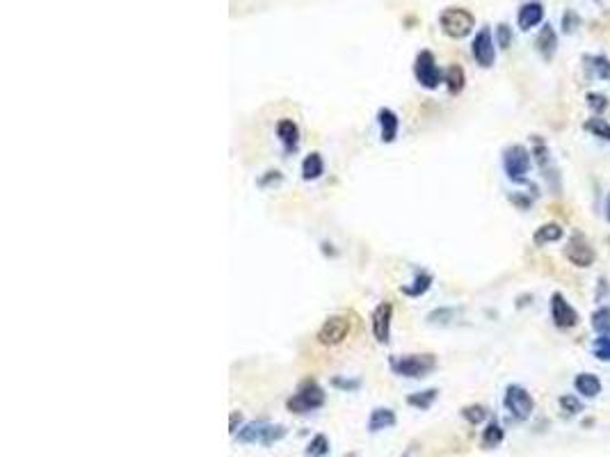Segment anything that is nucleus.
Returning <instances> with one entry per match:
<instances>
[{"label":"nucleus","mask_w":610,"mask_h":457,"mask_svg":"<svg viewBox=\"0 0 610 457\" xmlns=\"http://www.w3.org/2000/svg\"><path fill=\"white\" fill-rule=\"evenodd\" d=\"M576 393H581L583 398H597L601 393V380L592 373H578L574 380Z\"/></svg>","instance_id":"22"},{"label":"nucleus","mask_w":610,"mask_h":457,"mask_svg":"<svg viewBox=\"0 0 610 457\" xmlns=\"http://www.w3.org/2000/svg\"><path fill=\"white\" fill-rule=\"evenodd\" d=\"M590 67L594 69V74H597L601 81H608L610 78V60L606 55H594V58H590Z\"/></svg>","instance_id":"33"},{"label":"nucleus","mask_w":610,"mask_h":457,"mask_svg":"<svg viewBox=\"0 0 610 457\" xmlns=\"http://www.w3.org/2000/svg\"><path fill=\"white\" fill-rule=\"evenodd\" d=\"M606 219H608V224H610V192L606 197Z\"/></svg>","instance_id":"40"},{"label":"nucleus","mask_w":610,"mask_h":457,"mask_svg":"<svg viewBox=\"0 0 610 457\" xmlns=\"http://www.w3.org/2000/svg\"><path fill=\"white\" fill-rule=\"evenodd\" d=\"M323 174H325V160H323V156H320L318 151H311L307 158L302 160V181L311 183V181L323 178Z\"/></svg>","instance_id":"20"},{"label":"nucleus","mask_w":610,"mask_h":457,"mask_svg":"<svg viewBox=\"0 0 610 457\" xmlns=\"http://www.w3.org/2000/svg\"><path fill=\"white\" fill-rule=\"evenodd\" d=\"M530 165H533V156L526 147L512 144L503 149V172L512 183H528Z\"/></svg>","instance_id":"5"},{"label":"nucleus","mask_w":610,"mask_h":457,"mask_svg":"<svg viewBox=\"0 0 610 457\" xmlns=\"http://www.w3.org/2000/svg\"><path fill=\"white\" fill-rule=\"evenodd\" d=\"M585 101H588V108L597 115H601L608 108V97H604V94L599 92H590L588 97H585Z\"/></svg>","instance_id":"36"},{"label":"nucleus","mask_w":610,"mask_h":457,"mask_svg":"<svg viewBox=\"0 0 610 457\" xmlns=\"http://www.w3.org/2000/svg\"><path fill=\"white\" fill-rule=\"evenodd\" d=\"M391 320H393V304L384 299L375 306L373 316H371V325H373V336L375 341L387 345L391 341Z\"/></svg>","instance_id":"10"},{"label":"nucleus","mask_w":610,"mask_h":457,"mask_svg":"<svg viewBox=\"0 0 610 457\" xmlns=\"http://www.w3.org/2000/svg\"><path fill=\"white\" fill-rule=\"evenodd\" d=\"M439 28L446 37L450 39H464L473 33L475 17L466 7H446L439 14Z\"/></svg>","instance_id":"4"},{"label":"nucleus","mask_w":610,"mask_h":457,"mask_svg":"<svg viewBox=\"0 0 610 457\" xmlns=\"http://www.w3.org/2000/svg\"><path fill=\"white\" fill-rule=\"evenodd\" d=\"M325 400H327V393L320 387V382L314 380V377H307V380L297 384L295 393L286 400V409L295 416H307V414L318 412V409H323Z\"/></svg>","instance_id":"3"},{"label":"nucleus","mask_w":610,"mask_h":457,"mask_svg":"<svg viewBox=\"0 0 610 457\" xmlns=\"http://www.w3.org/2000/svg\"><path fill=\"white\" fill-rule=\"evenodd\" d=\"M375 119H378L380 126V140L384 144H393L398 140V133H400V117H398V113L391 108H380Z\"/></svg>","instance_id":"13"},{"label":"nucleus","mask_w":610,"mask_h":457,"mask_svg":"<svg viewBox=\"0 0 610 457\" xmlns=\"http://www.w3.org/2000/svg\"><path fill=\"white\" fill-rule=\"evenodd\" d=\"M350 332H352L350 316H346V313H334V316H330L323 325H320L316 338L320 345H325V348H336V345H341L343 341H346Z\"/></svg>","instance_id":"7"},{"label":"nucleus","mask_w":610,"mask_h":457,"mask_svg":"<svg viewBox=\"0 0 610 457\" xmlns=\"http://www.w3.org/2000/svg\"><path fill=\"white\" fill-rule=\"evenodd\" d=\"M503 439H505L503 425L494 419V421H489L487 425H484V430L480 435V446L484 448V451H494V448H498L500 444H503Z\"/></svg>","instance_id":"19"},{"label":"nucleus","mask_w":610,"mask_h":457,"mask_svg":"<svg viewBox=\"0 0 610 457\" xmlns=\"http://www.w3.org/2000/svg\"><path fill=\"white\" fill-rule=\"evenodd\" d=\"M443 85H446V90H448L452 97H455V94H459L464 90V85H466V74H464V69L459 67V65H450L448 69L443 71Z\"/></svg>","instance_id":"23"},{"label":"nucleus","mask_w":610,"mask_h":457,"mask_svg":"<svg viewBox=\"0 0 610 457\" xmlns=\"http://www.w3.org/2000/svg\"><path fill=\"white\" fill-rule=\"evenodd\" d=\"M542 21H544V5L542 3H537V0H528V3H523L519 7V12H517V26L523 30V33H528V30L537 28Z\"/></svg>","instance_id":"14"},{"label":"nucleus","mask_w":610,"mask_h":457,"mask_svg":"<svg viewBox=\"0 0 610 457\" xmlns=\"http://www.w3.org/2000/svg\"><path fill=\"white\" fill-rule=\"evenodd\" d=\"M242 425H245V423H242V412H231V419H229V435L233 437V435H236V432L242 428Z\"/></svg>","instance_id":"39"},{"label":"nucleus","mask_w":610,"mask_h":457,"mask_svg":"<svg viewBox=\"0 0 610 457\" xmlns=\"http://www.w3.org/2000/svg\"><path fill=\"white\" fill-rule=\"evenodd\" d=\"M398 423V416L391 407H375L371 416H368V423H366V430L371 432V435H378V432H384V430H391L396 428Z\"/></svg>","instance_id":"16"},{"label":"nucleus","mask_w":610,"mask_h":457,"mask_svg":"<svg viewBox=\"0 0 610 457\" xmlns=\"http://www.w3.org/2000/svg\"><path fill=\"white\" fill-rule=\"evenodd\" d=\"M592 329L599 336L601 334H610V309H608V306H601V309L594 311V316H592Z\"/></svg>","instance_id":"29"},{"label":"nucleus","mask_w":610,"mask_h":457,"mask_svg":"<svg viewBox=\"0 0 610 457\" xmlns=\"http://www.w3.org/2000/svg\"><path fill=\"white\" fill-rule=\"evenodd\" d=\"M530 156H533V160L537 163V167L546 174H551V151L549 147H546V142L539 138V135H533V151H530Z\"/></svg>","instance_id":"25"},{"label":"nucleus","mask_w":610,"mask_h":457,"mask_svg":"<svg viewBox=\"0 0 610 457\" xmlns=\"http://www.w3.org/2000/svg\"><path fill=\"white\" fill-rule=\"evenodd\" d=\"M471 55L475 60V65L482 67V69H491L496 62V39L494 35H491V28L489 26H482L478 33H475L473 37V44H471Z\"/></svg>","instance_id":"9"},{"label":"nucleus","mask_w":610,"mask_h":457,"mask_svg":"<svg viewBox=\"0 0 610 457\" xmlns=\"http://www.w3.org/2000/svg\"><path fill=\"white\" fill-rule=\"evenodd\" d=\"M551 320L558 329H572L578 325V311L567 302V297L562 293L551 295Z\"/></svg>","instance_id":"11"},{"label":"nucleus","mask_w":610,"mask_h":457,"mask_svg":"<svg viewBox=\"0 0 610 457\" xmlns=\"http://www.w3.org/2000/svg\"><path fill=\"white\" fill-rule=\"evenodd\" d=\"M332 387L339 389L343 393H355L362 389V380L359 377H343V375H334L332 377Z\"/></svg>","instance_id":"31"},{"label":"nucleus","mask_w":610,"mask_h":457,"mask_svg":"<svg viewBox=\"0 0 610 457\" xmlns=\"http://www.w3.org/2000/svg\"><path fill=\"white\" fill-rule=\"evenodd\" d=\"M455 309H452V306H441V309H434V311H430L427 313V325H439V327H443V325H450L452 320H455Z\"/></svg>","instance_id":"28"},{"label":"nucleus","mask_w":610,"mask_h":457,"mask_svg":"<svg viewBox=\"0 0 610 457\" xmlns=\"http://www.w3.org/2000/svg\"><path fill=\"white\" fill-rule=\"evenodd\" d=\"M288 437V428L281 423H272L268 419H259V421H247L242 428L233 435V439L238 444H249V446H263L270 448L279 444L281 439Z\"/></svg>","instance_id":"1"},{"label":"nucleus","mask_w":610,"mask_h":457,"mask_svg":"<svg viewBox=\"0 0 610 457\" xmlns=\"http://www.w3.org/2000/svg\"><path fill=\"white\" fill-rule=\"evenodd\" d=\"M503 405L514 421H528L530 416H533L535 400L528 393L526 387H521V384H510V387L505 389Z\"/></svg>","instance_id":"8"},{"label":"nucleus","mask_w":610,"mask_h":457,"mask_svg":"<svg viewBox=\"0 0 610 457\" xmlns=\"http://www.w3.org/2000/svg\"><path fill=\"white\" fill-rule=\"evenodd\" d=\"M496 46H500L503 51H507L512 46V28L507 23H498L496 28Z\"/></svg>","instance_id":"35"},{"label":"nucleus","mask_w":610,"mask_h":457,"mask_svg":"<svg viewBox=\"0 0 610 457\" xmlns=\"http://www.w3.org/2000/svg\"><path fill=\"white\" fill-rule=\"evenodd\" d=\"M330 453H332V444H330V439H327V435L311 437L307 451H304L307 457H327Z\"/></svg>","instance_id":"26"},{"label":"nucleus","mask_w":610,"mask_h":457,"mask_svg":"<svg viewBox=\"0 0 610 457\" xmlns=\"http://www.w3.org/2000/svg\"><path fill=\"white\" fill-rule=\"evenodd\" d=\"M432 283H434L432 272L416 270V272H414V279L409 283H405V286H400V293L407 295V297H421V295H425L430 288H432Z\"/></svg>","instance_id":"18"},{"label":"nucleus","mask_w":610,"mask_h":457,"mask_svg":"<svg viewBox=\"0 0 610 457\" xmlns=\"http://www.w3.org/2000/svg\"><path fill=\"white\" fill-rule=\"evenodd\" d=\"M583 128L590 131L594 138L610 142V124L606 119H601V117H590V119L583 124Z\"/></svg>","instance_id":"27"},{"label":"nucleus","mask_w":610,"mask_h":457,"mask_svg":"<svg viewBox=\"0 0 610 457\" xmlns=\"http://www.w3.org/2000/svg\"><path fill=\"white\" fill-rule=\"evenodd\" d=\"M535 46H537V53L542 55L546 62L553 60L555 51H558V33L553 30V26L544 23V26L539 28L537 39H535Z\"/></svg>","instance_id":"17"},{"label":"nucleus","mask_w":610,"mask_h":457,"mask_svg":"<svg viewBox=\"0 0 610 457\" xmlns=\"http://www.w3.org/2000/svg\"><path fill=\"white\" fill-rule=\"evenodd\" d=\"M565 256L572 261L576 267H590L594 263V258H597V254H594V249L588 240H585V235L576 233L572 240L567 242L565 247Z\"/></svg>","instance_id":"12"},{"label":"nucleus","mask_w":610,"mask_h":457,"mask_svg":"<svg viewBox=\"0 0 610 457\" xmlns=\"http://www.w3.org/2000/svg\"><path fill=\"white\" fill-rule=\"evenodd\" d=\"M581 26V17H578L576 12H572V10H567L565 14H562V33H574V30Z\"/></svg>","instance_id":"37"},{"label":"nucleus","mask_w":610,"mask_h":457,"mask_svg":"<svg viewBox=\"0 0 610 457\" xmlns=\"http://www.w3.org/2000/svg\"><path fill=\"white\" fill-rule=\"evenodd\" d=\"M281 181H284V176H281V172H277V169H270V172H265V176L263 178H259V188H268V185H272V183H281Z\"/></svg>","instance_id":"38"},{"label":"nucleus","mask_w":610,"mask_h":457,"mask_svg":"<svg viewBox=\"0 0 610 457\" xmlns=\"http://www.w3.org/2000/svg\"><path fill=\"white\" fill-rule=\"evenodd\" d=\"M562 235H565V228H562L558 222H546L533 233V242H535V245H539V247L551 245V242L562 240Z\"/></svg>","instance_id":"21"},{"label":"nucleus","mask_w":610,"mask_h":457,"mask_svg":"<svg viewBox=\"0 0 610 457\" xmlns=\"http://www.w3.org/2000/svg\"><path fill=\"white\" fill-rule=\"evenodd\" d=\"M437 398H439V389L416 391V393H409V396H407V405L418 409V412H427V409L437 403Z\"/></svg>","instance_id":"24"},{"label":"nucleus","mask_w":610,"mask_h":457,"mask_svg":"<svg viewBox=\"0 0 610 457\" xmlns=\"http://www.w3.org/2000/svg\"><path fill=\"white\" fill-rule=\"evenodd\" d=\"M277 138L286 153H295L300 149V126L295 124V119L284 117L277 122Z\"/></svg>","instance_id":"15"},{"label":"nucleus","mask_w":610,"mask_h":457,"mask_svg":"<svg viewBox=\"0 0 610 457\" xmlns=\"http://www.w3.org/2000/svg\"><path fill=\"white\" fill-rule=\"evenodd\" d=\"M560 407H562V412H565V414H572V416H576V414H581V412H583V403H581V400H578L576 396H572V393H567V396H562V398H560Z\"/></svg>","instance_id":"34"},{"label":"nucleus","mask_w":610,"mask_h":457,"mask_svg":"<svg viewBox=\"0 0 610 457\" xmlns=\"http://www.w3.org/2000/svg\"><path fill=\"white\" fill-rule=\"evenodd\" d=\"M414 78L423 90H439V85H443V71L437 65V58L432 51H418L416 58H414Z\"/></svg>","instance_id":"6"},{"label":"nucleus","mask_w":610,"mask_h":457,"mask_svg":"<svg viewBox=\"0 0 610 457\" xmlns=\"http://www.w3.org/2000/svg\"><path fill=\"white\" fill-rule=\"evenodd\" d=\"M487 407H482V405H466V407H462V419L466 421V423H471V425H480L484 419H487Z\"/></svg>","instance_id":"30"},{"label":"nucleus","mask_w":610,"mask_h":457,"mask_svg":"<svg viewBox=\"0 0 610 457\" xmlns=\"http://www.w3.org/2000/svg\"><path fill=\"white\" fill-rule=\"evenodd\" d=\"M592 350H594V357H597L599 361H610V334H601L594 338Z\"/></svg>","instance_id":"32"},{"label":"nucleus","mask_w":610,"mask_h":457,"mask_svg":"<svg viewBox=\"0 0 610 457\" xmlns=\"http://www.w3.org/2000/svg\"><path fill=\"white\" fill-rule=\"evenodd\" d=\"M391 373L407 380H423L437 370V357L432 352H416V354H391L389 357Z\"/></svg>","instance_id":"2"}]
</instances>
